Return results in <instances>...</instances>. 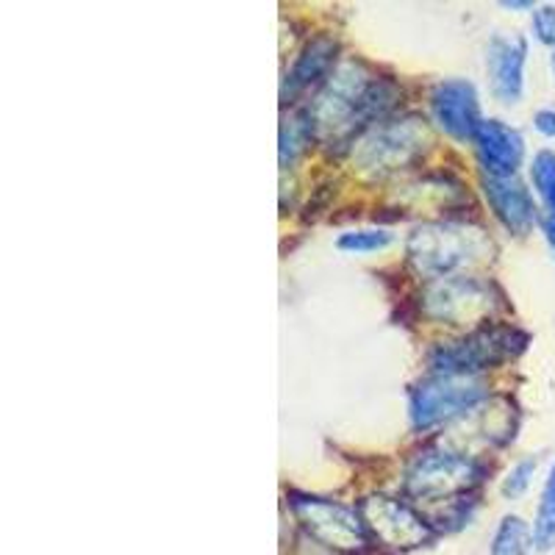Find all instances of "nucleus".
<instances>
[{"label": "nucleus", "mask_w": 555, "mask_h": 555, "mask_svg": "<svg viewBox=\"0 0 555 555\" xmlns=\"http://www.w3.org/2000/svg\"><path fill=\"white\" fill-rule=\"evenodd\" d=\"M398 89L386 78L366 73L361 62H341L311 108V122L325 137H345L378 120L395 106Z\"/></svg>", "instance_id": "f257e3e1"}, {"label": "nucleus", "mask_w": 555, "mask_h": 555, "mask_svg": "<svg viewBox=\"0 0 555 555\" xmlns=\"http://www.w3.org/2000/svg\"><path fill=\"white\" fill-rule=\"evenodd\" d=\"M409 261L416 272L434 278H453V272L480 264L492 253V242L483 231L461 222H430L414 228L405 242Z\"/></svg>", "instance_id": "f03ea898"}, {"label": "nucleus", "mask_w": 555, "mask_h": 555, "mask_svg": "<svg viewBox=\"0 0 555 555\" xmlns=\"http://www.w3.org/2000/svg\"><path fill=\"white\" fill-rule=\"evenodd\" d=\"M525 347H528V334L508 328V325H492V328H480L459 341L434 347L428 361L434 375H475L486 366L517 359Z\"/></svg>", "instance_id": "7ed1b4c3"}, {"label": "nucleus", "mask_w": 555, "mask_h": 555, "mask_svg": "<svg viewBox=\"0 0 555 555\" xmlns=\"http://www.w3.org/2000/svg\"><path fill=\"white\" fill-rule=\"evenodd\" d=\"M483 400L486 386L475 375H430L411 389V425L416 430H428L461 414H469Z\"/></svg>", "instance_id": "20e7f679"}, {"label": "nucleus", "mask_w": 555, "mask_h": 555, "mask_svg": "<svg viewBox=\"0 0 555 555\" xmlns=\"http://www.w3.org/2000/svg\"><path fill=\"white\" fill-rule=\"evenodd\" d=\"M500 300L494 297V286L478 278L453 275L430 281L423 292L425 317L448 325H473L498 311Z\"/></svg>", "instance_id": "39448f33"}, {"label": "nucleus", "mask_w": 555, "mask_h": 555, "mask_svg": "<svg viewBox=\"0 0 555 555\" xmlns=\"http://www.w3.org/2000/svg\"><path fill=\"white\" fill-rule=\"evenodd\" d=\"M483 475V469L473 459L450 450H430L411 464L405 475V492L416 500H450L467 492Z\"/></svg>", "instance_id": "423d86ee"}, {"label": "nucleus", "mask_w": 555, "mask_h": 555, "mask_svg": "<svg viewBox=\"0 0 555 555\" xmlns=\"http://www.w3.org/2000/svg\"><path fill=\"white\" fill-rule=\"evenodd\" d=\"M428 145V131L420 120L405 117V120L384 122L373 128L359 145L353 147L356 165L370 172H391L411 165L416 156H423Z\"/></svg>", "instance_id": "0eeeda50"}, {"label": "nucleus", "mask_w": 555, "mask_h": 555, "mask_svg": "<svg viewBox=\"0 0 555 555\" xmlns=\"http://www.w3.org/2000/svg\"><path fill=\"white\" fill-rule=\"evenodd\" d=\"M292 512L317 542L334 550H361L366 544V525L353 508L334 500L292 494Z\"/></svg>", "instance_id": "6e6552de"}, {"label": "nucleus", "mask_w": 555, "mask_h": 555, "mask_svg": "<svg viewBox=\"0 0 555 555\" xmlns=\"http://www.w3.org/2000/svg\"><path fill=\"white\" fill-rule=\"evenodd\" d=\"M361 519L386 547H420L430 537L423 517H416L400 500L366 498L361 503Z\"/></svg>", "instance_id": "1a4fd4ad"}, {"label": "nucleus", "mask_w": 555, "mask_h": 555, "mask_svg": "<svg viewBox=\"0 0 555 555\" xmlns=\"http://www.w3.org/2000/svg\"><path fill=\"white\" fill-rule=\"evenodd\" d=\"M430 114L436 126L450 133L459 142L475 139L480 128V103L478 92L469 81H442L430 95Z\"/></svg>", "instance_id": "9d476101"}, {"label": "nucleus", "mask_w": 555, "mask_h": 555, "mask_svg": "<svg viewBox=\"0 0 555 555\" xmlns=\"http://www.w3.org/2000/svg\"><path fill=\"white\" fill-rule=\"evenodd\" d=\"M475 151L478 162L492 178H514L522 165L525 142L514 128L500 120H483L475 131Z\"/></svg>", "instance_id": "9b49d317"}, {"label": "nucleus", "mask_w": 555, "mask_h": 555, "mask_svg": "<svg viewBox=\"0 0 555 555\" xmlns=\"http://www.w3.org/2000/svg\"><path fill=\"white\" fill-rule=\"evenodd\" d=\"M483 192L489 206L494 208V217L503 222L512 234L525 236L537 225V203L525 190V183L517 178H483Z\"/></svg>", "instance_id": "f8f14e48"}, {"label": "nucleus", "mask_w": 555, "mask_h": 555, "mask_svg": "<svg viewBox=\"0 0 555 555\" xmlns=\"http://www.w3.org/2000/svg\"><path fill=\"white\" fill-rule=\"evenodd\" d=\"M525 56H528V48L517 37H494L492 44H489V56H486L489 76H492L494 95L503 103H517L522 98Z\"/></svg>", "instance_id": "ddd939ff"}, {"label": "nucleus", "mask_w": 555, "mask_h": 555, "mask_svg": "<svg viewBox=\"0 0 555 555\" xmlns=\"http://www.w3.org/2000/svg\"><path fill=\"white\" fill-rule=\"evenodd\" d=\"M334 53H336V42H331V39L320 37L314 39V42L306 44L304 51H300V56L295 59V64H292L289 73H286L284 87H281V98H284V103H289L292 98L306 92V89H309L311 83H314L317 78L331 67Z\"/></svg>", "instance_id": "4468645a"}, {"label": "nucleus", "mask_w": 555, "mask_h": 555, "mask_svg": "<svg viewBox=\"0 0 555 555\" xmlns=\"http://www.w3.org/2000/svg\"><path fill=\"white\" fill-rule=\"evenodd\" d=\"M533 547V530L528 522L514 514L500 519L498 530L492 539V555H528Z\"/></svg>", "instance_id": "2eb2a0df"}, {"label": "nucleus", "mask_w": 555, "mask_h": 555, "mask_svg": "<svg viewBox=\"0 0 555 555\" xmlns=\"http://www.w3.org/2000/svg\"><path fill=\"white\" fill-rule=\"evenodd\" d=\"M533 544L542 553L555 547V464L550 469L547 480H544L542 500H539L537 522H533Z\"/></svg>", "instance_id": "dca6fc26"}, {"label": "nucleus", "mask_w": 555, "mask_h": 555, "mask_svg": "<svg viewBox=\"0 0 555 555\" xmlns=\"http://www.w3.org/2000/svg\"><path fill=\"white\" fill-rule=\"evenodd\" d=\"M311 133H314L311 114L295 117L289 126H284V131H281V165H292L306 151V145H311Z\"/></svg>", "instance_id": "f3484780"}, {"label": "nucleus", "mask_w": 555, "mask_h": 555, "mask_svg": "<svg viewBox=\"0 0 555 555\" xmlns=\"http://www.w3.org/2000/svg\"><path fill=\"white\" fill-rule=\"evenodd\" d=\"M530 178H533L539 197L547 203L550 211H555V153H537L533 165H530Z\"/></svg>", "instance_id": "a211bd4d"}, {"label": "nucleus", "mask_w": 555, "mask_h": 555, "mask_svg": "<svg viewBox=\"0 0 555 555\" xmlns=\"http://www.w3.org/2000/svg\"><path fill=\"white\" fill-rule=\"evenodd\" d=\"M389 242V231H350V234H341L336 245H339V250L347 253H373L384 250Z\"/></svg>", "instance_id": "6ab92c4d"}, {"label": "nucleus", "mask_w": 555, "mask_h": 555, "mask_svg": "<svg viewBox=\"0 0 555 555\" xmlns=\"http://www.w3.org/2000/svg\"><path fill=\"white\" fill-rule=\"evenodd\" d=\"M533 473H537V461H533V459L517 461V464L508 469V475L503 478V494H505V498L514 500V498H519V494L528 492Z\"/></svg>", "instance_id": "aec40b11"}, {"label": "nucleus", "mask_w": 555, "mask_h": 555, "mask_svg": "<svg viewBox=\"0 0 555 555\" xmlns=\"http://www.w3.org/2000/svg\"><path fill=\"white\" fill-rule=\"evenodd\" d=\"M533 34L542 44H555V7H542L533 12Z\"/></svg>", "instance_id": "412c9836"}, {"label": "nucleus", "mask_w": 555, "mask_h": 555, "mask_svg": "<svg viewBox=\"0 0 555 555\" xmlns=\"http://www.w3.org/2000/svg\"><path fill=\"white\" fill-rule=\"evenodd\" d=\"M533 126H537L539 133L555 139V112L553 108H542V112H537V117H533Z\"/></svg>", "instance_id": "4be33fe9"}, {"label": "nucleus", "mask_w": 555, "mask_h": 555, "mask_svg": "<svg viewBox=\"0 0 555 555\" xmlns=\"http://www.w3.org/2000/svg\"><path fill=\"white\" fill-rule=\"evenodd\" d=\"M544 234H547L550 245L555 247V211H550L547 220H544Z\"/></svg>", "instance_id": "5701e85b"}, {"label": "nucleus", "mask_w": 555, "mask_h": 555, "mask_svg": "<svg viewBox=\"0 0 555 555\" xmlns=\"http://www.w3.org/2000/svg\"><path fill=\"white\" fill-rule=\"evenodd\" d=\"M503 7L505 9H533V3H528V0H525V3H517V0H514V3H512V0H505Z\"/></svg>", "instance_id": "b1692460"}, {"label": "nucleus", "mask_w": 555, "mask_h": 555, "mask_svg": "<svg viewBox=\"0 0 555 555\" xmlns=\"http://www.w3.org/2000/svg\"><path fill=\"white\" fill-rule=\"evenodd\" d=\"M553 69H555V53H553Z\"/></svg>", "instance_id": "393cba45"}]
</instances>
